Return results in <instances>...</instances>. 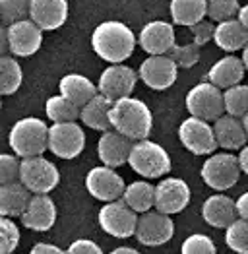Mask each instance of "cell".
<instances>
[{"label": "cell", "instance_id": "f6af8a7d", "mask_svg": "<svg viewBox=\"0 0 248 254\" xmlns=\"http://www.w3.org/2000/svg\"><path fill=\"white\" fill-rule=\"evenodd\" d=\"M239 163H241V171L248 175V146L241 148V153H239Z\"/></svg>", "mask_w": 248, "mask_h": 254}, {"label": "cell", "instance_id": "4fadbf2b", "mask_svg": "<svg viewBox=\"0 0 248 254\" xmlns=\"http://www.w3.org/2000/svg\"><path fill=\"white\" fill-rule=\"evenodd\" d=\"M85 189L99 202L121 200L124 190H126L123 177L113 167H107V165L93 167L85 175Z\"/></svg>", "mask_w": 248, "mask_h": 254}, {"label": "cell", "instance_id": "cb8c5ba5", "mask_svg": "<svg viewBox=\"0 0 248 254\" xmlns=\"http://www.w3.org/2000/svg\"><path fill=\"white\" fill-rule=\"evenodd\" d=\"M213 132L217 138V144L223 149H239L245 148L248 140V134L243 121L231 115H223L217 121H213Z\"/></svg>", "mask_w": 248, "mask_h": 254}, {"label": "cell", "instance_id": "60d3db41", "mask_svg": "<svg viewBox=\"0 0 248 254\" xmlns=\"http://www.w3.org/2000/svg\"><path fill=\"white\" fill-rule=\"evenodd\" d=\"M66 254H103V251L99 249L97 243L89 239H78L66 249Z\"/></svg>", "mask_w": 248, "mask_h": 254}, {"label": "cell", "instance_id": "f35d334b", "mask_svg": "<svg viewBox=\"0 0 248 254\" xmlns=\"http://www.w3.org/2000/svg\"><path fill=\"white\" fill-rule=\"evenodd\" d=\"M20 165L21 161L18 155L0 153V187L20 181Z\"/></svg>", "mask_w": 248, "mask_h": 254}, {"label": "cell", "instance_id": "b9f144b4", "mask_svg": "<svg viewBox=\"0 0 248 254\" xmlns=\"http://www.w3.org/2000/svg\"><path fill=\"white\" fill-rule=\"evenodd\" d=\"M29 254H66V251L59 249L57 245H51V243H37Z\"/></svg>", "mask_w": 248, "mask_h": 254}, {"label": "cell", "instance_id": "74e56055", "mask_svg": "<svg viewBox=\"0 0 248 254\" xmlns=\"http://www.w3.org/2000/svg\"><path fill=\"white\" fill-rule=\"evenodd\" d=\"M181 254H217V249L207 235L194 233L185 239Z\"/></svg>", "mask_w": 248, "mask_h": 254}, {"label": "cell", "instance_id": "ee69618b", "mask_svg": "<svg viewBox=\"0 0 248 254\" xmlns=\"http://www.w3.org/2000/svg\"><path fill=\"white\" fill-rule=\"evenodd\" d=\"M10 51V45H8V29L0 25V57L6 55Z\"/></svg>", "mask_w": 248, "mask_h": 254}, {"label": "cell", "instance_id": "e0dca14e", "mask_svg": "<svg viewBox=\"0 0 248 254\" xmlns=\"http://www.w3.org/2000/svg\"><path fill=\"white\" fill-rule=\"evenodd\" d=\"M20 219L23 227L31 231H49L57 221V206L49 194H31V200Z\"/></svg>", "mask_w": 248, "mask_h": 254}, {"label": "cell", "instance_id": "7402d4cb", "mask_svg": "<svg viewBox=\"0 0 248 254\" xmlns=\"http://www.w3.org/2000/svg\"><path fill=\"white\" fill-rule=\"evenodd\" d=\"M245 63L243 59H237L233 55L219 59L207 72V82L217 85L219 89H229L233 85L241 84V80L245 78Z\"/></svg>", "mask_w": 248, "mask_h": 254}, {"label": "cell", "instance_id": "d4e9b609", "mask_svg": "<svg viewBox=\"0 0 248 254\" xmlns=\"http://www.w3.org/2000/svg\"><path fill=\"white\" fill-rule=\"evenodd\" d=\"M213 41L219 49H223L227 53L241 51L248 45V29L239 21V18L221 21L215 25Z\"/></svg>", "mask_w": 248, "mask_h": 254}, {"label": "cell", "instance_id": "d590c367", "mask_svg": "<svg viewBox=\"0 0 248 254\" xmlns=\"http://www.w3.org/2000/svg\"><path fill=\"white\" fill-rule=\"evenodd\" d=\"M20 245V229L10 217L0 215V254H12Z\"/></svg>", "mask_w": 248, "mask_h": 254}, {"label": "cell", "instance_id": "9c48e42d", "mask_svg": "<svg viewBox=\"0 0 248 254\" xmlns=\"http://www.w3.org/2000/svg\"><path fill=\"white\" fill-rule=\"evenodd\" d=\"M99 227L105 233L117 239H128L136 235V225H138V213L134 212L124 200H115L107 202L99 210Z\"/></svg>", "mask_w": 248, "mask_h": 254}, {"label": "cell", "instance_id": "2e32d148", "mask_svg": "<svg viewBox=\"0 0 248 254\" xmlns=\"http://www.w3.org/2000/svg\"><path fill=\"white\" fill-rule=\"evenodd\" d=\"M190 198L192 192L185 181L177 177H169L155 187V210L167 215L179 213L190 204Z\"/></svg>", "mask_w": 248, "mask_h": 254}, {"label": "cell", "instance_id": "7a4b0ae2", "mask_svg": "<svg viewBox=\"0 0 248 254\" xmlns=\"http://www.w3.org/2000/svg\"><path fill=\"white\" fill-rule=\"evenodd\" d=\"M111 127L130 140H145L153 127V115L144 101L123 97L111 107Z\"/></svg>", "mask_w": 248, "mask_h": 254}, {"label": "cell", "instance_id": "603a6c76", "mask_svg": "<svg viewBox=\"0 0 248 254\" xmlns=\"http://www.w3.org/2000/svg\"><path fill=\"white\" fill-rule=\"evenodd\" d=\"M59 91L68 101L82 109L87 101H91L99 93V87L83 74H66L59 82Z\"/></svg>", "mask_w": 248, "mask_h": 254}, {"label": "cell", "instance_id": "7c38bea8", "mask_svg": "<svg viewBox=\"0 0 248 254\" xmlns=\"http://www.w3.org/2000/svg\"><path fill=\"white\" fill-rule=\"evenodd\" d=\"M136 82H138L136 70H132L126 64H111L101 72L97 87L101 95L115 103L123 97H130V93L136 87Z\"/></svg>", "mask_w": 248, "mask_h": 254}, {"label": "cell", "instance_id": "681fc988", "mask_svg": "<svg viewBox=\"0 0 248 254\" xmlns=\"http://www.w3.org/2000/svg\"><path fill=\"white\" fill-rule=\"evenodd\" d=\"M241 121H243V127H245V130H247V134H248V113L241 119Z\"/></svg>", "mask_w": 248, "mask_h": 254}, {"label": "cell", "instance_id": "9a60e30c", "mask_svg": "<svg viewBox=\"0 0 248 254\" xmlns=\"http://www.w3.org/2000/svg\"><path fill=\"white\" fill-rule=\"evenodd\" d=\"M8 45H10V53L14 57H31L35 55L43 45V29L31 20H21L16 23H10L8 27Z\"/></svg>", "mask_w": 248, "mask_h": 254}, {"label": "cell", "instance_id": "ba28073f", "mask_svg": "<svg viewBox=\"0 0 248 254\" xmlns=\"http://www.w3.org/2000/svg\"><path fill=\"white\" fill-rule=\"evenodd\" d=\"M85 148L83 128L72 123H53L49 127V151L61 159H74Z\"/></svg>", "mask_w": 248, "mask_h": 254}, {"label": "cell", "instance_id": "7bdbcfd3", "mask_svg": "<svg viewBox=\"0 0 248 254\" xmlns=\"http://www.w3.org/2000/svg\"><path fill=\"white\" fill-rule=\"evenodd\" d=\"M237 210H239V217H243V219L248 221V192L239 196V200H237Z\"/></svg>", "mask_w": 248, "mask_h": 254}, {"label": "cell", "instance_id": "1f68e13d", "mask_svg": "<svg viewBox=\"0 0 248 254\" xmlns=\"http://www.w3.org/2000/svg\"><path fill=\"white\" fill-rule=\"evenodd\" d=\"M225 101V113L231 117L243 119L248 113V85L237 84L223 91Z\"/></svg>", "mask_w": 248, "mask_h": 254}, {"label": "cell", "instance_id": "83f0119b", "mask_svg": "<svg viewBox=\"0 0 248 254\" xmlns=\"http://www.w3.org/2000/svg\"><path fill=\"white\" fill-rule=\"evenodd\" d=\"M169 10L173 23L192 27L207 16V0H171Z\"/></svg>", "mask_w": 248, "mask_h": 254}, {"label": "cell", "instance_id": "d6a6232c", "mask_svg": "<svg viewBox=\"0 0 248 254\" xmlns=\"http://www.w3.org/2000/svg\"><path fill=\"white\" fill-rule=\"evenodd\" d=\"M225 243L237 254H248V221L239 217L225 229Z\"/></svg>", "mask_w": 248, "mask_h": 254}, {"label": "cell", "instance_id": "c3c4849f", "mask_svg": "<svg viewBox=\"0 0 248 254\" xmlns=\"http://www.w3.org/2000/svg\"><path fill=\"white\" fill-rule=\"evenodd\" d=\"M243 63H245V68L248 70V45L243 49Z\"/></svg>", "mask_w": 248, "mask_h": 254}, {"label": "cell", "instance_id": "484cf974", "mask_svg": "<svg viewBox=\"0 0 248 254\" xmlns=\"http://www.w3.org/2000/svg\"><path fill=\"white\" fill-rule=\"evenodd\" d=\"M31 200V192L20 181L0 187V215L4 217H21Z\"/></svg>", "mask_w": 248, "mask_h": 254}, {"label": "cell", "instance_id": "8fae6325", "mask_svg": "<svg viewBox=\"0 0 248 254\" xmlns=\"http://www.w3.org/2000/svg\"><path fill=\"white\" fill-rule=\"evenodd\" d=\"M175 235V223L171 215L163 212H145L138 217L136 225V239L144 247H161L169 243Z\"/></svg>", "mask_w": 248, "mask_h": 254}, {"label": "cell", "instance_id": "30bf717a", "mask_svg": "<svg viewBox=\"0 0 248 254\" xmlns=\"http://www.w3.org/2000/svg\"><path fill=\"white\" fill-rule=\"evenodd\" d=\"M179 138H181V144L194 155H211L219 146L213 132V125L198 117H190L181 123Z\"/></svg>", "mask_w": 248, "mask_h": 254}, {"label": "cell", "instance_id": "f1b7e54d", "mask_svg": "<svg viewBox=\"0 0 248 254\" xmlns=\"http://www.w3.org/2000/svg\"><path fill=\"white\" fill-rule=\"evenodd\" d=\"M123 200L136 213L149 212L155 206V187L145 183V181L130 183L126 187V190H124Z\"/></svg>", "mask_w": 248, "mask_h": 254}, {"label": "cell", "instance_id": "f546056e", "mask_svg": "<svg viewBox=\"0 0 248 254\" xmlns=\"http://www.w3.org/2000/svg\"><path fill=\"white\" fill-rule=\"evenodd\" d=\"M23 70L16 57H0V95H12L21 87Z\"/></svg>", "mask_w": 248, "mask_h": 254}, {"label": "cell", "instance_id": "8d00e7d4", "mask_svg": "<svg viewBox=\"0 0 248 254\" xmlns=\"http://www.w3.org/2000/svg\"><path fill=\"white\" fill-rule=\"evenodd\" d=\"M167 57H171L177 66L181 68H192L194 64L200 61V47L196 43H186V45H175Z\"/></svg>", "mask_w": 248, "mask_h": 254}, {"label": "cell", "instance_id": "f907efd6", "mask_svg": "<svg viewBox=\"0 0 248 254\" xmlns=\"http://www.w3.org/2000/svg\"><path fill=\"white\" fill-rule=\"evenodd\" d=\"M0 111H2V101H0Z\"/></svg>", "mask_w": 248, "mask_h": 254}, {"label": "cell", "instance_id": "6da1fadb", "mask_svg": "<svg viewBox=\"0 0 248 254\" xmlns=\"http://www.w3.org/2000/svg\"><path fill=\"white\" fill-rule=\"evenodd\" d=\"M136 35L134 31L117 20H109L99 23L91 33V47L93 53L111 64H123L128 61L136 49Z\"/></svg>", "mask_w": 248, "mask_h": 254}, {"label": "cell", "instance_id": "5bb4252c", "mask_svg": "<svg viewBox=\"0 0 248 254\" xmlns=\"http://www.w3.org/2000/svg\"><path fill=\"white\" fill-rule=\"evenodd\" d=\"M177 74H179V66L167 55H149L140 64V72H138L140 80L155 91L169 89L177 82Z\"/></svg>", "mask_w": 248, "mask_h": 254}, {"label": "cell", "instance_id": "3957f363", "mask_svg": "<svg viewBox=\"0 0 248 254\" xmlns=\"http://www.w3.org/2000/svg\"><path fill=\"white\" fill-rule=\"evenodd\" d=\"M8 144L20 159L43 155L49 149V127L37 117L20 119L10 128Z\"/></svg>", "mask_w": 248, "mask_h": 254}, {"label": "cell", "instance_id": "4dcf8cb0", "mask_svg": "<svg viewBox=\"0 0 248 254\" xmlns=\"http://www.w3.org/2000/svg\"><path fill=\"white\" fill-rule=\"evenodd\" d=\"M45 111H47V117L53 123H72V121L80 119L82 109L74 105L72 101H68L64 95H53V97L47 99Z\"/></svg>", "mask_w": 248, "mask_h": 254}, {"label": "cell", "instance_id": "7dc6e473", "mask_svg": "<svg viewBox=\"0 0 248 254\" xmlns=\"http://www.w3.org/2000/svg\"><path fill=\"white\" fill-rule=\"evenodd\" d=\"M109 254H140V251H136V249H132V247H119V249H115L113 253Z\"/></svg>", "mask_w": 248, "mask_h": 254}, {"label": "cell", "instance_id": "ffe728a7", "mask_svg": "<svg viewBox=\"0 0 248 254\" xmlns=\"http://www.w3.org/2000/svg\"><path fill=\"white\" fill-rule=\"evenodd\" d=\"M29 18L43 31H55L68 20V0H31Z\"/></svg>", "mask_w": 248, "mask_h": 254}, {"label": "cell", "instance_id": "52a82bcc", "mask_svg": "<svg viewBox=\"0 0 248 254\" xmlns=\"http://www.w3.org/2000/svg\"><path fill=\"white\" fill-rule=\"evenodd\" d=\"M186 111L190 117H198L204 121H217L225 113L223 91L211 82H202L194 85L186 93Z\"/></svg>", "mask_w": 248, "mask_h": 254}, {"label": "cell", "instance_id": "d6986e66", "mask_svg": "<svg viewBox=\"0 0 248 254\" xmlns=\"http://www.w3.org/2000/svg\"><path fill=\"white\" fill-rule=\"evenodd\" d=\"M132 146H134L132 140L126 138L124 134L117 132V130H107L99 138L97 153H99V159L103 165L117 169L124 163H128Z\"/></svg>", "mask_w": 248, "mask_h": 254}, {"label": "cell", "instance_id": "4316f807", "mask_svg": "<svg viewBox=\"0 0 248 254\" xmlns=\"http://www.w3.org/2000/svg\"><path fill=\"white\" fill-rule=\"evenodd\" d=\"M111 107L113 101L107 99L105 95L97 93L91 101H87L80 111V121L85 127L99 130V132H107L111 130Z\"/></svg>", "mask_w": 248, "mask_h": 254}, {"label": "cell", "instance_id": "bcb514c9", "mask_svg": "<svg viewBox=\"0 0 248 254\" xmlns=\"http://www.w3.org/2000/svg\"><path fill=\"white\" fill-rule=\"evenodd\" d=\"M237 18H239V21H241V23L248 29V4L241 6V10H239V16H237Z\"/></svg>", "mask_w": 248, "mask_h": 254}, {"label": "cell", "instance_id": "5b68a950", "mask_svg": "<svg viewBox=\"0 0 248 254\" xmlns=\"http://www.w3.org/2000/svg\"><path fill=\"white\" fill-rule=\"evenodd\" d=\"M20 183L31 194H49L61 183V173L57 165L43 155L25 157L20 165Z\"/></svg>", "mask_w": 248, "mask_h": 254}, {"label": "cell", "instance_id": "e575fe53", "mask_svg": "<svg viewBox=\"0 0 248 254\" xmlns=\"http://www.w3.org/2000/svg\"><path fill=\"white\" fill-rule=\"evenodd\" d=\"M239 10V0H207V18L217 23L237 18Z\"/></svg>", "mask_w": 248, "mask_h": 254}, {"label": "cell", "instance_id": "836d02e7", "mask_svg": "<svg viewBox=\"0 0 248 254\" xmlns=\"http://www.w3.org/2000/svg\"><path fill=\"white\" fill-rule=\"evenodd\" d=\"M31 0H0V20L6 25L29 18Z\"/></svg>", "mask_w": 248, "mask_h": 254}, {"label": "cell", "instance_id": "277c9868", "mask_svg": "<svg viewBox=\"0 0 248 254\" xmlns=\"http://www.w3.org/2000/svg\"><path fill=\"white\" fill-rule=\"evenodd\" d=\"M128 165L134 173L145 179H159L171 171V157L163 146L151 142V140H138L134 142Z\"/></svg>", "mask_w": 248, "mask_h": 254}, {"label": "cell", "instance_id": "ab89813d", "mask_svg": "<svg viewBox=\"0 0 248 254\" xmlns=\"http://www.w3.org/2000/svg\"><path fill=\"white\" fill-rule=\"evenodd\" d=\"M190 31H192V35H194V43H196L198 47H204L206 43L213 41L215 25L209 20H202V21H198L196 25H192Z\"/></svg>", "mask_w": 248, "mask_h": 254}, {"label": "cell", "instance_id": "ac0fdd59", "mask_svg": "<svg viewBox=\"0 0 248 254\" xmlns=\"http://www.w3.org/2000/svg\"><path fill=\"white\" fill-rule=\"evenodd\" d=\"M140 47L147 55H167L175 43V27L163 20H155L145 23L140 31Z\"/></svg>", "mask_w": 248, "mask_h": 254}, {"label": "cell", "instance_id": "8992f818", "mask_svg": "<svg viewBox=\"0 0 248 254\" xmlns=\"http://www.w3.org/2000/svg\"><path fill=\"white\" fill-rule=\"evenodd\" d=\"M202 181L213 190H227L239 183L241 177V163L239 155H233L229 151L211 153L202 165Z\"/></svg>", "mask_w": 248, "mask_h": 254}, {"label": "cell", "instance_id": "44dd1931", "mask_svg": "<svg viewBox=\"0 0 248 254\" xmlns=\"http://www.w3.org/2000/svg\"><path fill=\"white\" fill-rule=\"evenodd\" d=\"M202 217L207 225L215 229H227L235 219H239L237 200L229 198L225 194H213L206 198L202 206Z\"/></svg>", "mask_w": 248, "mask_h": 254}]
</instances>
